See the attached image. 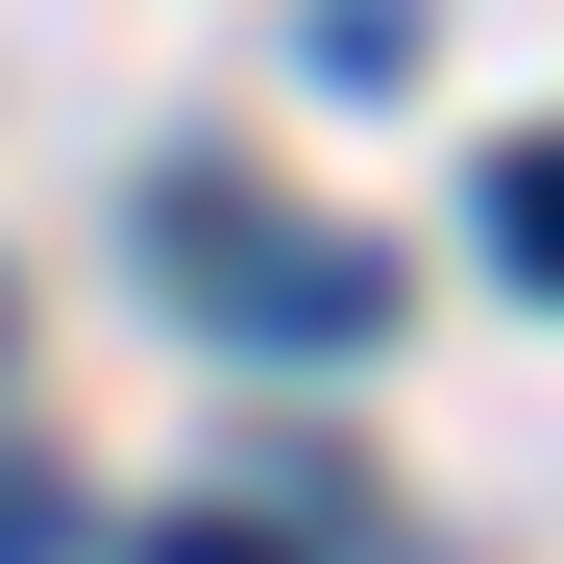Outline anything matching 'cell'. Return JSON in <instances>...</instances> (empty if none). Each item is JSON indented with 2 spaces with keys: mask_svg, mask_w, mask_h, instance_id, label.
<instances>
[{
  "mask_svg": "<svg viewBox=\"0 0 564 564\" xmlns=\"http://www.w3.org/2000/svg\"><path fill=\"white\" fill-rule=\"evenodd\" d=\"M172 295H197V344L344 368V344H393V246H344V221H246V197H172Z\"/></svg>",
  "mask_w": 564,
  "mask_h": 564,
  "instance_id": "6da1fadb",
  "label": "cell"
},
{
  "mask_svg": "<svg viewBox=\"0 0 564 564\" xmlns=\"http://www.w3.org/2000/svg\"><path fill=\"white\" fill-rule=\"evenodd\" d=\"M491 246L540 270V295H564V123H540V148H491Z\"/></svg>",
  "mask_w": 564,
  "mask_h": 564,
  "instance_id": "7a4b0ae2",
  "label": "cell"
},
{
  "mask_svg": "<svg viewBox=\"0 0 564 564\" xmlns=\"http://www.w3.org/2000/svg\"><path fill=\"white\" fill-rule=\"evenodd\" d=\"M319 74H344V99H393V74H417V0H319Z\"/></svg>",
  "mask_w": 564,
  "mask_h": 564,
  "instance_id": "3957f363",
  "label": "cell"
},
{
  "mask_svg": "<svg viewBox=\"0 0 564 564\" xmlns=\"http://www.w3.org/2000/svg\"><path fill=\"white\" fill-rule=\"evenodd\" d=\"M123 564H295V540H270V516H148Z\"/></svg>",
  "mask_w": 564,
  "mask_h": 564,
  "instance_id": "277c9868",
  "label": "cell"
},
{
  "mask_svg": "<svg viewBox=\"0 0 564 564\" xmlns=\"http://www.w3.org/2000/svg\"><path fill=\"white\" fill-rule=\"evenodd\" d=\"M0 564H74V491H50V466H0Z\"/></svg>",
  "mask_w": 564,
  "mask_h": 564,
  "instance_id": "5b68a950",
  "label": "cell"
}]
</instances>
